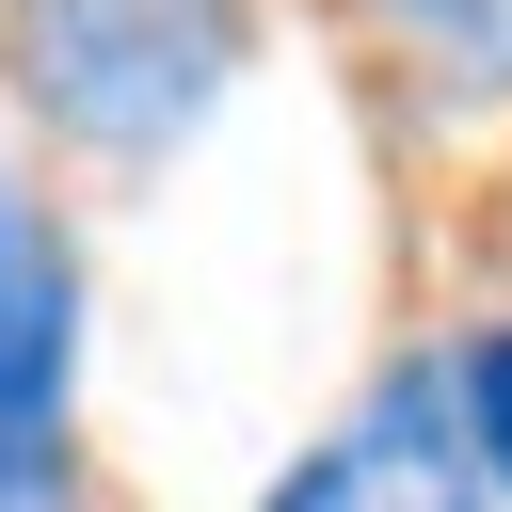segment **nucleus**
Segmentation results:
<instances>
[{
  "label": "nucleus",
  "instance_id": "obj_1",
  "mask_svg": "<svg viewBox=\"0 0 512 512\" xmlns=\"http://www.w3.org/2000/svg\"><path fill=\"white\" fill-rule=\"evenodd\" d=\"M256 16L240 0H16V64L48 96V128H80L96 160H160L208 128V96L240 80Z\"/></svg>",
  "mask_w": 512,
  "mask_h": 512
},
{
  "label": "nucleus",
  "instance_id": "obj_2",
  "mask_svg": "<svg viewBox=\"0 0 512 512\" xmlns=\"http://www.w3.org/2000/svg\"><path fill=\"white\" fill-rule=\"evenodd\" d=\"M64 368H80V272L48 208L0 176V512H64Z\"/></svg>",
  "mask_w": 512,
  "mask_h": 512
},
{
  "label": "nucleus",
  "instance_id": "obj_3",
  "mask_svg": "<svg viewBox=\"0 0 512 512\" xmlns=\"http://www.w3.org/2000/svg\"><path fill=\"white\" fill-rule=\"evenodd\" d=\"M256 512H480V464H464V416L432 368H384L320 448H288V480Z\"/></svg>",
  "mask_w": 512,
  "mask_h": 512
},
{
  "label": "nucleus",
  "instance_id": "obj_4",
  "mask_svg": "<svg viewBox=\"0 0 512 512\" xmlns=\"http://www.w3.org/2000/svg\"><path fill=\"white\" fill-rule=\"evenodd\" d=\"M448 96H512V0H368Z\"/></svg>",
  "mask_w": 512,
  "mask_h": 512
},
{
  "label": "nucleus",
  "instance_id": "obj_5",
  "mask_svg": "<svg viewBox=\"0 0 512 512\" xmlns=\"http://www.w3.org/2000/svg\"><path fill=\"white\" fill-rule=\"evenodd\" d=\"M448 416H464V464L512 496V336H464V368H448Z\"/></svg>",
  "mask_w": 512,
  "mask_h": 512
}]
</instances>
